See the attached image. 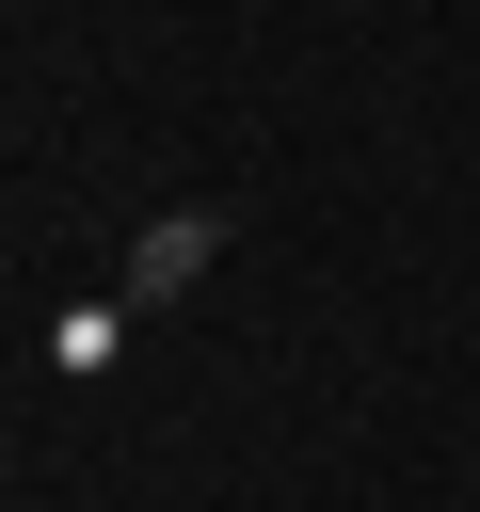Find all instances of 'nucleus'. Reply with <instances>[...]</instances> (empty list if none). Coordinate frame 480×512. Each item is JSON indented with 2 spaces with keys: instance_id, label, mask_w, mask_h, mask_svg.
<instances>
[{
  "instance_id": "1",
  "label": "nucleus",
  "mask_w": 480,
  "mask_h": 512,
  "mask_svg": "<svg viewBox=\"0 0 480 512\" xmlns=\"http://www.w3.org/2000/svg\"><path fill=\"white\" fill-rule=\"evenodd\" d=\"M208 240H224L208 208H176V224H144V288H192V272H208Z\"/></svg>"
}]
</instances>
